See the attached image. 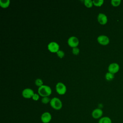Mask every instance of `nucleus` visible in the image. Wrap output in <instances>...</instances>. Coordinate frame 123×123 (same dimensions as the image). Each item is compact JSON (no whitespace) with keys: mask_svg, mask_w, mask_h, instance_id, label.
<instances>
[{"mask_svg":"<svg viewBox=\"0 0 123 123\" xmlns=\"http://www.w3.org/2000/svg\"><path fill=\"white\" fill-rule=\"evenodd\" d=\"M52 92L50 86L47 85H43L38 89V94L42 97L49 96Z\"/></svg>","mask_w":123,"mask_h":123,"instance_id":"nucleus-1","label":"nucleus"},{"mask_svg":"<svg viewBox=\"0 0 123 123\" xmlns=\"http://www.w3.org/2000/svg\"><path fill=\"white\" fill-rule=\"evenodd\" d=\"M49 103L51 107L55 110H60L62 107V101L59 98L56 97L51 98Z\"/></svg>","mask_w":123,"mask_h":123,"instance_id":"nucleus-2","label":"nucleus"},{"mask_svg":"<svg viewBox=\"0 0 123 123\" xmlns=\"http://www.w3.org/2000/svg\"><path fill=\"white\" fill-rule=\"evenodd\" d=\"M56 92L60 95H64L66 92V86L62 83L59 82L56 85Z\"/></svg>","mask_w":123,"mask_h":123,"instance_id":"nucleus-3","label":"nucleus"},{"mask_svg":"<svg viewBox=\"0 0 123 123\" xmlns=\"http://www.w3.org/2000/svg\"><path fill=\"white\" fill-rule=\"evenodd\" d=\"M67 43L69 46L74 48L77 47V46L78 45L79 40L76 37L72 36L68 38Z\"/></svg>","mask_w":123,"mask_h":123,"instance_id":"nucleus-4","label":"nucleus"},{"mask_svg":"<svg viewBox=\"0 0 123 123\" xmlns=\"http://www.w3.org/2000/svg\"><path fill=\"white\" fill-rule=\"evenodd\" d=\"M59 45L56 42H51L48 45V49L51 52H57L59 50Z\"/></svg>","mask_w":123,"mask_h":123,"instance_id":"nucleus-5","label":"nucleus"},{"mask_svg":"<svg viewBox=\"0 0 123 123\" xmlns=\"http://www.w3.org/2000/svg\"><path fill=\"white\" fill-rule=\"evenodd\" d=\"M52 116L51 114L48 111L43 113L40 117V119L43 123H49L51 120Z\"/></svg>","mask_w":123,"mask_h":123,"instance_id":"nucleus-6","label":"nucleus"},{"mask_svg":"<svg viewBox=\"0 0 123 123\" xmlns=\"http://www.w3.org/2000/svg\"><path fill=\"white\" fill-rule=\"evenodd\" d=\"M34 91L29 88H27L24 89L22 91V96L24 98H32L34 94Z\"/></svg>","mask_w":123,"mask_h":123,"instance_id":"nucleus-7","label":"nucleus"},{"mask_svg":"<svg viewBox=\"0 0 123 123\" xmlns=\"http://www.w3.org/2000/svg\"><path fill=\"white\" fill-rule=\"evenodd\" d=\"M98 42L102 45H107L110 42L109 37L105 35H100L97 38Z\"/></svg>","mask_w":123,"mask_h":123,"instance_id":"nucleus-8","label":"nucleus"},{"mask_svg":"<svg viewBox=\"0 0 123 123\" xmlns=\"http://www.w3.org/2000/svg\"><path fill=\"white\" fill-rule=\"evenodd\" d=\"M103 115V111L99 108H96L94 109L91 113L92 117L95 119H100Z\"/></svg>","mask_w":123,"mask_h":123,"instance_id":"nucleus-9","label":"nucleus"},{"mask_svg":"<svg viewBox=\"0 0 123 123\" xmlns=\"http://www.w3.org/2000/svg\"><path fill=\"white\" fill-rule=\"evenodd\" d=\"M119 65L116 63H112L110 64L108 67L109 72L114 74L119 70Z\"/></svg>","mask_w":123,"mask_h":123,"instance_id":"nucleus-10","label":"nucleus"},{"mask_svg":"<svg viewBox=\"0 0 123 123\" xmlns=\"http://www.w3.org/2000/svg\"><path fill=\"white\" fill-rule=\"evenodd\" d=\"M98 21L101 25H105L108 21V18L107 16L102 13H100L98 16Z\"/></svg>","mask_w":123,"mask_h":123,"instance_id":"nucleus-11","label":"nucleus"},{"mask_svg":"<svg viewBox=\"0 0 123 123\" xmlns=\"http://www.w3.org/2000/svg\"><path fill=\"white\" fill-rule=\"evenodd\" d=\"M98 123H112V121L110 117L104 116L99 119Z\"/></svg>","mask_w":123,"mask_h":123,"instance_id":"nucleus-12","label":"nucleus"},{"mask_svg":"<svg viewBox=\"0 0 123 123\" xmlns=\"http://www.w3.org/2000/svg\"><path fill=\"white\" fill-rule=\"evenodd\" d=\"M10 3V0H0V6L3 8H7Z\"/></svg>","mask_w":123,"mask_h":123,"instance_id":"nucleus-13","label":"nucleus"},{"mask_svg":"<svg viewBox=\"0 0 123 123\" xmlns=\"http://www.w3.org/2000/svg\"><path fill=\"white\" fill-rule=\"evenodd\" d=\"M114 74L108 72L105 74V78L108 81H111L114 78Z\"/></svg>","mask_w":123,"mask_h":123,"instance_id":"nucleus-14","label":"nucleus"},{"mask_svg":"<svg viewBox=\"0 0 123 123\" xmlns=\"http://www.w3.org/2000/svg\"><path fill=\"white\" fill-rule=\"evenodd\" d=\"M104 2L103 0H93V4L96 6H101Z\"/></svg>","mask_w":123,"mask_h":123,"instance_id":"nucleus-15","label":"nucleus"},{"mask_svg":"<svg viewBox=\"0 0 123 123\" xmlns=\"http://www.w3.org/2000/svg\"><path fill=\"white\" fill-rule=\"evenodd\" d=\"M84 4L86 7L91 8L93 5V1L91 0H85L84 1Z\"/></svg>","mask_w":123,"mask_h":123,"instance_id":"nucleus-16","label":"nucleus"},{"mask_svg":"<svg viewBox=\"0 0 123 123\" xmlns=\"http://www.w3.org/2000/svg\"><path fill=\"white\" fill-rule=\"evenodd\" d=\"M50 100H51V99L49 97H42L41 99V102L44 104H46L50 102Z\"/></svg>","mask_w":123,"mask_h":123,"instance_id":"nucleus-17","label":"nucleus"},{"mask_svg":"<svg viewBox=\"0 0 123 123\" xmlns=\"http://www.w3.org/2000/svg\"><path fill=\"white\" fill-rule=\"evenodd\" d=\"M35 84L37 86H38L39 87L43 86V82L42 80H41L40 78H37L35 80Z\"/></svg>","mask_w":123,"mask_h":123,"instance_id":"nucleus-18","label":"nucleus"},{"mask_svg":"<svg viewBox=\"0 0 123 123\" xmlns=\"http://www.w3.org/2000/svg\"><path fill=\"white\" fill-rule=\"evenodd\" d=\"M121 2V0H111V3L112 6L114 7H116L119 6Z\"/></svg>","mask_w":123,"mask_h":123,"instance_id":"nucleus-19","label":"nucleus"},{"mask_svg":"<svg viewBox=\"0 0 123 123\" xmlns=\"http://www.w3.org/2000/svg\"><path fill=\"white\" fill-rule=\"evenodd\" d=\"M57 55L60 58H62L64 56V52L62 50H59L57 52Z\"/></svg>","mask_w":123,"mask_h":123,"instance_id":"nucleus-20","label":"nucleus"},{"mask_svg":"<svg viewBox=\"0 0 123 123\" xmlns=\"http://www.w3.org/2000/svg\"><path fill=\"white\" fill-rule=\"evenodd\" d=\"M72 52L74 55H78L79 53V49L77 47L74 48L72 49Z\"/></svg>","mask_w":123,"mask_h":123,"instance_id":"nucleus-21","label":"nucleus"},{"mask_svg":"<svg viewBox=\"0 0 123 123\" xmlns=\"http://www.w3.org/2000/svg\"><path fill=\"white\" fill-rule=\"evenodd\" d=\"M32 99L34 100H35V101H37L38 100V99L39 98V96L38 95V94H36V93H35L34 94V95L32 97Z\"/></svg>","mask_w":123,"mask_h":123,"instance_id":"nucleus-22","label":"nucleus"}]
</instances>
